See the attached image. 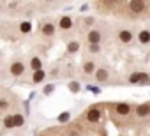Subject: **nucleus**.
<instances>
[{
  "label": "nucleus",
  "mask_w": 150,
  "mask_h": 136,
  "mask_svg": "<svg viewBox=\"0 0 150 136\" xmlns=\"http://www.w3.org/2000/svg\"><path fill=\"white\" fill-rule=\"evenodd\" d=\"M96 9L131 21L148 20V0H96Z\"/></svg>",
  "instance_id": "nucleus-1"
}]
</instances>
